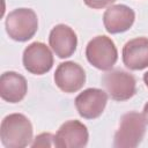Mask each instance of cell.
<instances>
[{"label": "cell", "instance_id": "5b68a950", "mask_svg": "<svg viewBox=\"0 0 148 148\" xmlns=\"http://www.w3.org/2000/svg\"><path fill=\"white\" fill-rule=\"evenodd\" d=\"M102 84L109 96L118 102L132 98L136 92V81L133 74L123 69H112L102 77Z\"/></svg>", "mask_w": 148, "mask_h": 148}, {"label": "cell", "instance_id": "7c38bea8", "mask_svg": "<svg viewBox=\"0 0 148 148\" xmlns=\"http://www.w3.org/2000/svg\"><path fill=\"white\" fill-rule=\"evenodd\" d=\"M123 62L131 71H141L148 67V38L136 37L128 40L123 47Z\"/></svg>", "mask_w": 148, "mask_h": 148}, {"label": "cell", "instance_id": "8fae6325", "mask_svg": "<svg viewBox=\"0 0 148 148\" xmlns=\"http://www.w3.org/2000/svg\"><path fill=\"white\" fill-rule=\"evenodd\" d=\"M49 44L56 56H58L60 59L69 58L76 50L77 36L69 25L57 24L50 31Z\"/></svg>", "mask_w": 148, "mask_h": 148}, {"label": "cell", "instance_id": "e0dca14e", "mask_svg": "<svg viewBox=\"0 0 148 148\" xmlns=\"http://www.w3.org/2000/svg\"><path fill=\"white\" fill-rule=\"evenodd\" d=\"M143 82H145L146 87L148 88V72H146V73L143 74Z\"/></svg>", "mask_w": 148, "mask_h": 148}, {"label": "cell", "instance_id": "2e32d148", "mask_svg": "<svg viewBox=\"0 0 148 148\" xmlns=\"http://www.w3.org/2000/svg\"><path fill=\"white\" fill-rule=\"evenodd\" d=\"M142 116H143V119L146 121V124H148V102L145 104L143 106V112H142Z\"/></svg>", "mask_w": 148, "mask_h": 148}, {"label": "cell", "instance_id": "ba28073f", "mask_svg": "<svg viewBox=\"0 0 148 148\" xmlns=\"http://www.w3.org/2000/svg\"><path fill=\"white\" fill-rule=\"evenodd\" d=\"M86 82V73L81 65L74 61H65L58 65L54 72V83L64 92L79 91Z\"/></svg>", "mask_w": 148, "mask_h": 148}, {"label": "cell", "instance_id": "9c48e42d", "mask_svg": "<svg viewBox=\"0 0 148 148\" xmlns=\"http://www.w3.org/2000/svg\"><path fill=\"white\" fill-rule=\"evenodd\" d=\"M54 140L58 148H83L89 140L88 128L79 120L65 121L57 131Z\"/></svg>", "mask_w": 148, "mask_h": 148}, {"label": "cell", "instance_id": "9a60e30c", "mask_svg": "<svg viewBox=\"0 0 148 148\" xmlns=\"http://www.w3.org/2000/svg\"><path fill=\"white\" fill-rule=\"evenodd\" d=\"M83 2L89 8H92V9H102V8H105V7L111 6L113 2H116V0H83Z\"/></svg>", "mask_w": 148, "mask_h": 148}, {"label": "cell", "instance_id": "52a82bcc", "mask_svg": "<svg viewBox=\"0 0 148 148\" xmlns=\"http://www.w3.org/2000/svg\"><path fill=\"white\" fill-rule=\"evenodd\" d=\"M108 103V94L98 88H88L75 98V108L84 119L98 118Z\"/></svg>", "mask_w": 148, "mask_h": 148}, {"label": "cell", "instance_id": "277c9868", "mask_svg": "<svg viewBox=\"0 0 148 148\" xmlns=\"http://www.w3.org/2000/svg\"><path fill=\"white\" fill-rule=\"evenodd\" d=\"M86 57L91 66L101 71H110L118 60V51L113 40L104 35L94 37L86 47Z\"/></svg>", "mask_w": 148, "mask_h": 148}, {"label": "cell", "instance_id": "3957f363", "mask_svg": "<svg viewBox=\"0 0 148 148\" xmlns=\"http://www.w3.org/2000/svg\"><path fill=\"white\" fill-rule=\"evenodd\" d=\"M5 25L8 36L13 40L27 42L37 32L38 17L31 8H17L7 15Z\"/></svg>", "mask_w": 148, "mask_h": 148}, {"label": "cell", "instance_id": "30bf717a", "mask_svg": "<svg viewBox=\"0 0 148 148\" xmlns=\"http://www.w3.org/2000/svg\"><path fill=\"white\" fill-rule=\"evenodd\" d=\"M134 21L135 13L126 5H111L103 15V24L109 34L125 32L132 28Z\"/></svg>", "mask_w": 148, "mask_h": 148}, {"label": "cell", "instance_id": "7a4b0ae2", "mask_svg": "<svg viewBox=\"0 0 148 148\" xmlns=\"http://www.w3.org/2000/svg\"><path fill=\"white\" fill-rule=\"evenodd\" d=\"M146 134V121L143 116L136 111H130L121 116L119 127L114 134L113 146L116 148L138 147Z\"/></svg>", "mask_w": 148, "mask_h": 148}, {"label": "cell", "instance_id": "4fadbf2b", "mask_svg": "<svg viewBox=\"0 0 148 148\" xmlns=\"http://www.w3.org/2000/svg\"><path fill=\"white\" fill-rule=\"evenodd\" d=\"M28 91V83L23 75L16 72H5L0 76V96L9 103L21 102Z\"/></svg>", "mask_w": 148, "mask_h": 148}, {"label": "cell", "instance_id": "5bb4252c", "mask_svg": "<svg viewBox=\"0 0 148 148\" xmlns=\"http://www.w3.org/2000/svg\"><path fill=\"white\" fill-rule=\"evenodd\" d=\"M54 138H56V135H53L51 133H42L35 138L34 142L31 143V147L32 148H36V147H56Z\"/></svg>", "mask_w": 148, "mask_h": 148}, {"label": "cell", "instance_id": "6da1fadb", "mask_svg": "<svg viewBox=\"0 0 148 148\" xmlns=\"http://www.w3.org/2000/svg\"><path fill=\"white\" fill-rule=\"evenodd\" d=\"M32 134V124L22 113H10L1 121L0 139L6 148H24L31 145Z\"/></svg>", "mask_w": 148, "mask_h": 148}, {"label": "cell", "instance_id": "8992f818", "mask_svg": "<svg viewBox=\"0 0 148 148\" xmlns=\"http://www.w3.org/2000/svg\"><path fill=\"white\" fill-rule=\"evenodd\" d=\"M24 68L35 75H43L50 72L53 66V54L49 46L42 42L29 44L22 56Z\"/></svg>", "mask_w": 148, "mask_h": 148}]
</instances>
